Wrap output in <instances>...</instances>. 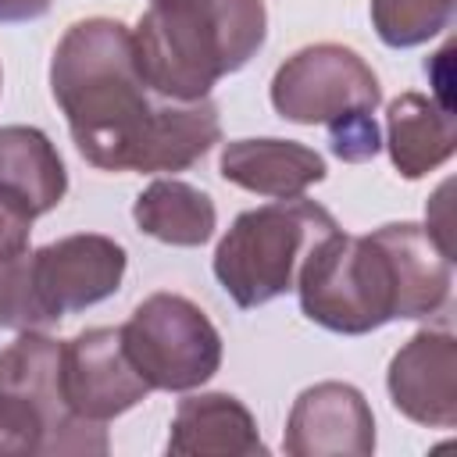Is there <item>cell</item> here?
<instances>
[{
	"label": "cell",
	"instance_id": "7402d4cb",
	"mask_svg": "<svg viewBox=\"0 0 457 457\" xmlns=\"http://www.w3.org/2000/svg\"><path fill=\"white\" fill-rule=\"evenodd\" d=\"M50 11V0H0V25L32 21Z\"/></svg>",
	"mask_w": 457,
	"mask_h": 457
},
{
	"label": "cell",
	"instance_id": "d6986e66",
	"mask_svg": "<svg viewBox=\"0 0 457 457\" xmlns=\"http://www.w3.org/2000/svg\"><path fill=\"white\" fill-rule=\"evenodd\" d=\"M29 232H32V218L0 193V264L29 253Z\"/></svg>",
	"mask_w": 457,
	"mask_h": 457
},
{
	"label": "cell",
	"instance_id": "2e32d148",
	"mask_svg": "<svg viewBox=\"0 0 457 457\" xmlns=\"http://www.w3.org/2000/svg\"><path fill=\"white\" fill-rule=\"evenodd\" d=\"M132 218L146 236L168 246H204L218 225L214 200L182 179H154L136 196Z\"/></svg>",
	"mask_w": 457,
	"mask_h": 457
},
{
	"label": "cell",
	"instance_id": "5b68a950",
	"mask_svg": "<svg viewBox=\"0 0 457 457\" xmlns=\"http://www.w3.org/2000/svg\"><path fill=\"white\" fill-rule=\"evenodd\" d=\"M336 228V218L303 196L243 211L214 250V275L236 307L253 311L296 289L303 261Z\"/></svg>",
	"mask_w": 457,
	"mask_h": 457
},
{
	"label": "cell",
	"instance_id": "ba28073f",
	"mask_svg": "<svg viewBox=\"0 0 457 457\" xmlns=\"http://www.w3.org/2000/svg\"><path fill=\"white\" fill-rule=\"evenodd\" d=\"M125 246L100 232H75L29 253L25 275L36 328L114 296L125 278Z\"/></svg>",
	"mask_w": 457,
	"mask_h": 457
},
{
	"label": "cell",
	"instance_id": "9a60e30c",
	"mask_svg": "<svg viewBox=\"0 0 457 457\" xmlns=\"http://www.w3.org/2000/svg\"><path fill=\"white\" fill-rule=\"evenodd\" d=\"M386 143L393 168L403 179H421L453 157V111L439 107L425 93H400L386 107Z\"/></svg>",
	"mask_w": 457,
	"mask_h": 457
},
{
	"label": "cell",
	"instance_id": "9c48e42d",
	"mask_svg": "<svg viewBox=\"0 0 457 457\" xmlns=\"http://www.w3.org/2000/svg\"><path fill=\"white\" fill-rule=\"evenodd\" d=\"M61 393L71 414L107 425L111 418L146 400L154 389L132 368L121 328L96 325L61 346Z\"/></svg>",
	"mask_w": 457,
	"mask_h": 457
},
{
	"label": "cell",
	"instance_id": "6da1fadb",
	"mask_svg": "<svg viewBox=\"0 0 457 457\" xmlns=\"http://www.w3.org/2000/svg\"><path fill=\"white\" fill-rule=\"evenodd\" d=\"M50 89L79 154L100 171H186L221 139L211 96L168 100L143 82L132 29L114 18L68 25L50 61Z\"/></svg>",
	"mask_w": 457,
	"mask_h": 457
},
{
	"label": "cell",
	"instance_id": "52a82bcc",
	"mask_svg": "<svg viewBox=\"0 0 457 457\" xmlns=\"http://www.w3.org/2000/svg\"><path fill=\"white\" fill-rule=\"evenodd\" d=\"M382 86L371 64L343 43H311L286 57L271 79V107L296 125L336 129L350 118L375 114Z\"/></svg>",
	"mask_w": 457,
	"mask_h": 457
},
{
	"label": "cell",
	"instance_id": "7c38bea8",
	"mask_svg": "<svg viewBox=\"0 0 457 457\" xmlns=\"http://www.w3.org/2000/svg\"><path fill=\"white\" fill-rule=\"evenodd\" d=\"M171 457H261L268 446L261 443L257 421L243 400L232 393H200L186 396L175 407L168 432Z\"/></svg>",
	"mask_w": 457,
	"mask_h": 457
},
{
	"label": "cell",
	"instance_id": "4fadbf2b",
	"mask_svg": "<svg viewBox=\"0 0 457 457\" xmlns=\"http://www.w3.org/2000/svg\"><path fill=\"white\" fill-rule=\"evenodd\" d=\"M221 179L275 200L303 196L314 182L325 179V157L296 139H232L221 150Z\"/></svg>",
	"mask_w": 457,
	"mask_h": 457
},
{
	"label": "cell",
	"instance_id": "30bf717a",
	"mask_svg": "<svg viewBox=\"0 0 457 457\" xmlns=\"http://www.w3.org/2000/svg\"><path fill=\"white\" fill-rule=\"evenodd\" d=\"M282 446L289 457H368L375 414L357 386L314 382L293 400Z\"/></svg>",
	"mask_w": 457,
	"mask_h": 457
},
{
	"label": "cell",
	"instance_id": "e0dca14e",
	"mask_svg": "<svg viewBox=\"0 0 457 457\" xmlns=\"http://www.w3.org/2000/svg\"><path fill=\"white\" fill-rule=\"evenodd\" d=\"M453 4L457 0H371V25L386 46L407 50L450 29Z\"/></svg>",
	"mask_w": 457,
	"mask_h": 457
},
{
	"label": "cell",
	"instance_id": "ffe728a7",
	"mask_svg": "<svg viewBox=\"0 0 457 457\" xmlns=\"http://www.w3.org/2000/svg\"><path fill=\"white\" fill-rule=\"evenodd\" d=\"M450 61H453V43H446L439 54H432V61H425V71L432 79V100L446 111H453V96H450V86H453V71H450Z\"/></svg>",
	"mask_w": 457,
	"mask_h": 457
},
{
	"label": "cell",
	"instance_id": "ac0fdd59",
	"mask_svg": "<svg viewBox=\"0 0 457 457\" xmlns=\"http://www.w3.org/2000/svg\"><path fill=\"white\" fill-rule=\"evenodd\" d=\"M328 143H332V154L346 164H361V161H371L378 150H382V139H378V125L371 114H361V118H350L336 129H328Z\"/></svg>",
	"mask_w": 457,
	"mask_h": 457
},
{
	"label": "cell",
	"instance_id": "3957f363",
	"mask_svg": "<svg viewBox=\"0 0 457 457\" xmlns=\"http://www.w3.org/2000/svg\"><path fill=\"white\" fill-rule=\"evenodd\" d=\"M268 36L264 0H150L132 29L143 82L168 100H200L239 71Z\"/></svg>",
	"mask_w": 457,
	"mask_h": 457
},
{
	"label": "cell",
	"instance_id": "7a4b0ae2",
	"mask_svg": "<svg viewBox=\"0 0 457 457\" xmlns=\"http://www.w3.org/2000/svg\"><path fill=\"white\" fill-rule=\"evenodd\" d=\"M453 257L425 225L389 221L368 236H325L296 275L300 311L339 336H364L389 321L432 318L450 303Z\"/></svg>",
	"mask_w": 457,
	"mask_h": 457
},
{
	"label": "cell",
	"instance_id": "8fae6325",
	"mask_svg": "<svg viewBox=\"0 0 457 457\" xmlns=\"http://www.w3.org/2000/svg\"><path fill=\"white\" fill-rule=\"evenodd\" d=\"M393 407L428 428L457 425V339L450 328L414 332L389 361Z\"/></svg>",
	"mask_w": 457,
	"mask_h": 457
},
{
	"label": "cell",
	"instance_id": "5bb4252c",
	"mask_svg": "<svg viewBox=\"0 0 457 457\" xmlns=\"http://www.w3.org/2000/svg\"><path fill=\"white\" fill-rule=\"evenodd\" d=\"M0 193L14 200L29 218L54 211L68 193V171L36 125H4L0 129Z\"/></svg>",
	"mask_w": 457,
	"mask_h": 457
},
{
	"label": "cell",
	"instance_id": "8992f818",
	"mask_svg": "<svg viewBox=\"0 0 457 457\" xmlns=\"http://www.w3.org/2000/svg\"><path fill=\"white\" fill-rule=\"evenodd\" d=\"M121 328L125 353L150 389L186 393L221 368L214 321L182 293H150Z\"/></svg>",
	"mask_w": 457,
	"mask_h": 457
},
{
	"label": "cell",
	"instance_id": "277c9868",
	"mask_svg": "<svg viewBox=\"0 0 457 457\" xmlns=\"http://www.w3.org/2000/svg\"><path fill=\"white\" fill-rule=\"evenodd\" d=\"M61 346L43 328H25L0 350V457L107 453V428L64 403Z\"/></svg>",
	"mask_w": 457,
	"mask_h": 457
},
{
	"label": "cell",
	"instance_id": "44dd1931",
	"mask_svg": "<svg viewBox=\"0 0 457 457\" xmlns=\"http://www.w3.org/2000/svg\"><path fill=\"white\" fill-rule=\"evenodd\" d=\"M21 257L0 264V328H14L18 321V261Z\"/></svg>",
	"mask_w": 457,
	"mask_h": 457
}]
</instances>
